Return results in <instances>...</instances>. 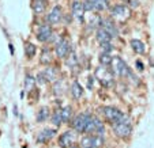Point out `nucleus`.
I'll list each match as a JSON object with an SVG mask.
<instances>
[{
    "instance_id": "f257e3e1",
    "label": "nucleus",
    "mask_w": 154,
    "mask_h": 148,
    "mask_svg": "<svg viewBox=\"0 0 154 148\" xmlns=\"http://www.w3.org/2000/svg\"><path fill=\"white\" fill-rule=\"evenodd\" d=\"M113 76L115 73L112 72L111 68H106L105 65H101L96 70V78L100 83L104 86V87H112L113 86Z\"/></svg>"
},
{
    "instance_id": "f03ea898",
    "label": "nucleus",
    "mask_w": 154,
    "mask_h": 148,
    "mask_svg": "<svg viewBox=\"0 0 154 148\" xmlns=\"http://www.w3.org/2000/svg\"><path fill=\"white\" fill-rule=\"evenodd\" d=\"M111 70L112 72L116 76L120 78H128L131 73V70L128 68V65L125 64V61L122 57L116 56V57H112V63H111Z\"/></svg>"
},
{
    "instance_id": "7ed1b4c3",
    "label": "nucleus",
    "mask_w": 154,
    "mask_h": 148,
    "mask_svg": "<svg viewBox=\"0 0 154 148\" xmlns=\"http://www.w3.org/2000/svg\"><path fill=\"white\" fill-rule=\"evenodd\" d=\"M91 118H93V116H91V114H89V113H86V111L78 114V116L72 120V128H74V131L78 132V133H85V132H86V129H87V126H89V124H90Z\"/></svg>"
},
{
    "instance_id": "20e7f679",
    "label": "nucleus",
    "mask_w": 154,
    "mask_h": 148,
    "mask_svg": "<svg viewBox=\"0 0 154 148\" xmlns=\"http://www.w3.org/2000/svg\"><path fill=\"white\" fill-rule=\"evenodd\" d=\"M112 131L120 139H125L131 135V122L128 120V117H124L122 121L112 124Z\"/></svg>"
},
{
    "instance_id": "39448f33",
    "label": "nucleus",
    "mask_w": 154,
    "mask_h": 148,
    "mask_svg": "<svg viewBox=\"0 0 154 148\" xmlns=\"http://www.w3.org/2000/svg\"><path fill=\"white\" fill-rule=\"evenodd\" d=\"M111 14H112V18L116 20V23H124L131 16V10L130 7L124 6V4H116L112 8Z\"/></svg>"
},
{
    "instance_id": "423d86ee",
    "label": "nucleus",
    "mask_w": 154,
    "mask_h": 148,
    "mask_svg": "<svg viewBox=\"0 0 154 148\" xmlns=\"http://www.w3.org/2000/svg\"><path fill=\"white\" fill-rule=\"evenodd\" d=\"M102 114H104L105 120L109 121L111 124L119 122V121H122L124 117H127L125 114H123L119 109L113 108V106H105V108H102Z\"/></svg>"
},
{
    "instance_id": "0eeeda50",
    "label": "nucleus",
    "mask_w": 154,
    "mask_h": 148,
    "mask_svg": "<svg viewBox=\"0 0 154 148\" xmlns=\"http://www.w3.org/2000/svg\"><path fill=\"white\" fill-rule=\"evenodd\" d=\"M102 144V136L89 135L81 140V148H100Z\"/></svg>"
},
{
    "instance_id": "6e6552de",
    "label": "nucleus",
    "mask_w": 154,
    "mask_h": 148,
    "mask_svg": "<svg viewBox=\"0 0 154 148\" xmlns=\"http://www.w3.org/2000/svg\"><path fill=\"white\" fill-rule=\"evenodd\" d=\"M70 44H68L67 40L64 38H60V40L56 42V48H55V52H56V56L59 58H66L70 53Z\"/></svg>"
},
{
    "instance_id": "1a4fd4ad",
    "label": "nucleus",
    "mask_w": 154,
    "mask_h": 148,
    "mask_svg": "<svg viewBox=\"0 0 154 148\" xmlns=\"http://www.w3.org/2000/svg\"><path fill=\"white\" fill-rule=\"evenodd\" d=\"M75 140H76L75 132L67 131V132H64V133L59 137V144H60L61 148H70V147H72L74 145Z\"/></svg>"
},
{
    "instance_id": "9d476101",
    "label": "nucleus",
    "mask_w": 154,
    "mask_h": 148,
    "mask_svg": "<svg viewBox=\"0 0 154 148\" xmlns=\"http://www.w3.org/2000/svg\"><path fill=\"white\" fill-rule=\"evenodd\" d=\"M48 19V23L49 25H57L61 22V19H63V10H61L60 6H55L52 10L49 11V14H48L47 16Z\"/></svg>"
},
{
    "instance_id": "9b49d317",
    "label": "nucleus",
    "mask_w": 154,
    "mask_h": 148,
    "mask_svg": "<svg viewBox=\"0 0 154 148\" xmlns=\"http://www.w3.org/2000/svg\"><path fill=\"white\" fill-rule=\"evenodd\" d=\"M86 133H93V135L102 136V135H104V125H102V122L100 121L98 118L93 117L90 124H89V126H87V129H86Z\"/></svg>"
},
{
    "instance_id": "f8f14e48",
    "label": "nucleus",
    "mask_w": 154,
    "mask_h": 148,
    "mask_svg": "<svg viewBox=\"0 0 154 148\" xmlns=\"http://www.w3.org/2000/svg\"><path fill=\"white\" fill-rule=\"evenodd\" d=\"M85 6L83 3H81L79 0H74L72 6H71V14H72V16L75 18L76 20H79V22H82L83 20V16H85Z\"/></svg>"
},
{
    "instance_id": "ddd939ff",
    "label": "nucleus",
    "mask_w": 154,
    "mask_h": 148,
    "mask_svg": "<svg viewBox=\"0 0 154 148\" xmlns=\"http://www.w3.org/2000/svg\"><path fill=\"white\" fill-rule=\"evenodd\" d=\"M52 27L51 25H40L37 31V38L41 41V42H47L52 38Z\"/></svg>"
},
{
    "instance_id": "4468645a",
    "label": "nucleus",
    "mask_w": 154,
    "mask_h": 148,
    "mask_svg": "<svg viewBox=\"0 0 154 148\" xmlns=\"http://www.w3.org/2000/svg\"><path fill=\"white\" fill-rule=\"evenodd\" d=\"M56 135V131L55 129H52V128H45V129H42V131L38 133V136H37V141L40 143H47V141H49L51 139H53V136Z\"/></svg>"
},
{
    "instance_id": "2eb2a0df",
    "label": "nucleus",
    "mask_w": 154,
    "mask_h": 148,
    "mask_svg": "<svg viewBox=\"0 0 154 148\" xmlns=\"http://www.w3.org/2000/svg\"><path fill=\"white\" fill-rule=\"evenodd\" d=\"M96 37H97V41H98L100 44H106V42H111L113 35H112L109 31H106L104 27H100V29L97 30Z\"/></svg>"
},
{
    "instance_id": "dca6fc26",
    "label": "nucleus",
    "mask_w": 154,
    "mask_h": 148,
    "mask_svg": "<svg viewBox=\"0 0 154 148\" xmlns=\"http://www.w3.org/2000/svg\"><path fill=\"white\" fill-rule=\"evenodd\" d=\"M101 27H104L106 31H109L112 35H113V37L117 34V26H116V23H115V22H112L111 19L101 20Z\"/></svg>"
},
{
    "instance_id": "f3484780",
    "label": "nucleus",
    "mask_w": 154,
    "mask_h": 148,
    "mask_svg": "<svg viewBox=\"0 0 154 148\" xmlns=\"http://www.w3.org/2000/svg\"><path fill=\"white\" fill-rule=\"evenodd\" d=\"M130 45H131V48H132V50H134L135 53H138V55H145L146 46H145V44H143L142 41H139V40H131Z\"/></svg>"
},
{
    "instance_id": "a211bd4d",
    "label": "nucleus",
    "mask_w": 154,
    "mask_h": 148,
    "mask_svg": "<svg viewBox=\"0 0 154 148\" xmlns=\"http://www.w3.org/2000/svg\"><path fill=\"white\" fill-rule=\"evenodd\" d=\"M70 91H71V95H72L74 99H79L83 95V87L79 84V81H74V83L71 84Z\"/></svg>"
},
{
    "instance_id": "6ab92c4d",
    "label": "nucleus",
    "mask_w": 154,
    "mask_h": 148,
    "mask_svg": "<svg viewBox=\"0 0 154 148\" xmlns=\"http://www.w3.org/2000/svg\"><path fill=\"white\" fill-rule=\"evenodd\" d=\"M44 76H45V79H47L48 81H56V78H57V72H56V70L53 67H48L45 68V71H44Z\"/></svg>"
},
{
    "instance_id": "aec40b11",
    "label": "nucleus",
    "mask_w": 154,
    "mask_h": 148,
    "mask_svg": "<svg viewBox=\"0 0 154 148\" xmlns=\"http://www.w3.org/2000/svg\"><path fill=\"white\" fill-rule=\"evenodd\" d=\"M45 6H47V3L44 0H34V3H33V11H34V14H37V15L42 14L45 11Z\"/></svg>"
},
{
    "instance_id": "412c9836",
    "label": "nucleus",
    "mask_w": 154,
    "mask_h": 148,
    "mask_svg": "<svg viewBox=\"0 0 154 148\" xmlns=\"http://www.w3.org/2000/svg\"><path fill=\"white\" fill-rule=\"evenodd\" d=\"M40 61L42 63V64H51L53 61V57H52V53H51V50H48V49H44L42 50V53H41V58H40Z\"/></svg>"
},
{
    "instance_id": "4be33fe9",
    "label": "nucleus",
    "mask_w": 154,
    "mask_h": 148,
    "mask_svg": "<svg viewBox=\"0 0 154 148\" xmlns=\"http://www.w3.org/2000/svg\"><path fill=\"white\" fill-rule=\"evenodd\" d=\"M60 114H61L63 122H68L71 120V117H72V109H71L70 106H66V108H63L60 110Z\"/></svg>"
},
{
    "instance_id": "5701e85b",
    "label": "nucleus",
    "mask_w": 154,
    "mask_h": 148,
    "mask_svg": "<svg viewBox=\"0 0 154 148\" xmlns=\"http://www.w3.org/2000/svg\"><path fill=\"white\" fill-rule=\"evenodd\" d=\"M48 116H49V109H48L47 106H44V108H41L40 110L37 111V121L44 122L48 118Z\"/></svg>"
},
{
    "instance_id": "b1692460",
    "label": "nucleus",
    "mask_w": 154,
    "mask_h": 148,
    "mask_svg": "<svg viewBox=\"0 0 154 148\" xmlns=\"http://www.w3.org/2000/svg\"><path fill=\"white\" fill-rule=\"evenodd\" d=\"M35 52H37V48H35V45L32 44V42H27L26 46H25V53H26V57L27 58L34 57Z\"/></svg>"
},
{
    "instance_id": "393cba45",
    "label": "nucleus",
    "mask_w": 154,
    "mask_h": 148,
    "mask_svg": "<svg viewBox=\"0 0 154 148\" xmlns=\"http://www.w3.org/2000/svg\"><path fill=\"white\" fill-rule=\"evenodd\" d=\"M34 86H35V79L27 73L26 78H25V88H26V91H32L34 88Z\"/></svg>"
},
{
    "instance_id": "a878e982",
    "label": "nucleus",
    "mask_w": 154,
    "mask_h": 148,
    "mask_svg": "<svg viewBox=\"0 0 154 148\" xmlns=\"http://www.w3.org/2000/svg\"><path fill=\"white\" fill-rule=\"evenodd\" d=\"M91 3H93V6H94V10H97V11H102V10L106 8L108 0H91Z\"/></svg>"
},
{
    "instance_id": "bb28decb",
    "label": "nucleus",
    "mask_w": 154,
    "mask_h": 148,
    "mask_svg": "<svg viewBox=\"0 0 154 148\" xmlns=\"http://www.w3.org/2000/svg\"><path fill=\"white\" fill-rule=\"evenodd\" d=\"M100 63H101V65H105V67H111L112 63L111 53H102L101 57H100Z\"/></svg>"
},
{
    "instance_id": "cd10ccee",
    "label": "nucleus",
    "mask_w": 154,
    "mask_h": 148,
    "mask_svg": "<svg viewBox=\"0 0 154 148\" xmlns=\"http://www.w3.org/2000/svg\"><path fill=\"white\" fill-rule=\"evenodd\" d=\"M61 122H63V120H61L60 110H56L55 113H53V116H52V124L55 125V126H60Z\"/></svg>"
},
{
    "instance_id": "c85d7f7f",
    "label": "nucleus",
    "mask_w": 154,
    "mask_h": 148,
    "mask_svg": "<svg viewBox=\"0 0 154 148\" xmlns=\"http://www.w3.org/2000/svg\"><path fill=\"white\" fill-rule=\"evenodd\" d=\"M83 6H85V10H86V11H93L94 10V6H93V3H91V0H85Z\"/></svg>"
},
{
    "instance_id": "c756f323",
    "label": "nucleus",
    "mask_w": 154,
    "mask_h": 148,
    "mask_svg": "<svg viewBox=\"0 0 154 148\" xmlns=\"http://www.w3.org/2000/svg\"><path fill=\"white\" fill-rule=\"evenodd\" d=\"M102 49H104V53H111L112 49H113V46H112L111 42H106V44H101Z\"/></svg>"
},
{
    "instance_id": "7c9ffc66",
    "label": "nucleus",
    "mask_w": 154,
    "mask_h": 148,
    "mask_svg": "<svg viewBox=\"0 0 154 148\" xmlns=\"http://www.w3.org/2000/svg\"><path fill=\"white\" fill-rule=\"evenodd\" d=\"M37 81H38V83H41V84H45L48 80H47V79H45V76H44V73L41 72V73H38V75H37Z\"/></svg>"
},
{
    "instance_id": "2f4dec72",
    "label": "nucleus",
    "mask_w": 154,
    "mask_h": 148,
    "mask_svg": "<svg viewBox=\"0 0 154 148\" xmlns=\"http://www.w3.org/2000/svg\"><path fill=\"white\" fill-rule=\"evenodd\" d=\"M128 6H130L131 8H137V7L139 6V0H128Z\"/></svg>"
},
{
    "instance_id": "473e14b6",
    "label": "nucleus",
    "mask_w": 154,
    "mask_h": 148,
    "mask_svg": "<svg viewBox=\"0 0 154 148\" xmlns=\"http://www.w3.org/2000/svg\"><path fill=\"white\" fill-rule=\"evenodd\" d=\"M135 64H137V70L139 71V72H142V71H143V63H142V61L137 60V61H135Z\"/></svg>"
},
{
    "instance_id": "72a5a7b5",
    "label": "nucleus",
    "mask_w": 154,
    "mask_h": 148,
    "mask_svg": "<svg viewBox=\"0 0 154 148\" xmlns=\"http://www.w3.org/2000/svg\"><path fill=\"white\" fill-rule=\"evenodd\" d=\"M10 50H11V55H14V48H12L11 44H10Z\"/></svg>"
},
{
    "instance_id": "f704fd0d",
    "label": "nucleus",
    "mask_w": 154,
    "mask_h": 148,
    "mask_svg": "<svg viewBox=\"0 0 154 148\" xmlns=\"http://www.w3.org/2000/svg\"><path fill=\"white\" fill-rule=\"evenodd\" d=\"M70 148H79V147H76V145H72V147H70Z\"/></svg>"
},
{
    "instance_id": "c9c22d12",
    "label": "nucleus",
    "mask_w": 154,
    "mask_h": 148,
    "mask_svg": "<svg viewBox=\"0 0 154 148\" xmlns=\"http://www.w3.org/2000/svg\"><path fill=\"white\" fill-rule=\"evenodd\" d=\"M44 1H45V0H44Z\"/></svg>"
}]
</instances>
